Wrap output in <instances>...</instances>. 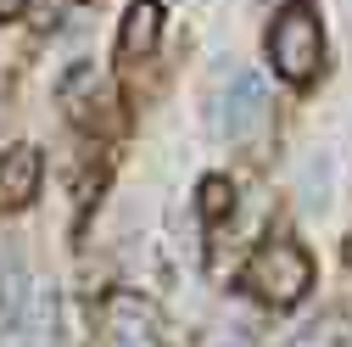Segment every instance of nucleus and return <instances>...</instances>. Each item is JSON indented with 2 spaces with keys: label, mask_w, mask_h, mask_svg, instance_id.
Masks as SVG:
<instances>
[{
  "label": "nucleus",
  "mask_w": 352,
  "mask_h": 347,
  "mask_svg": "<svg viewBox=\"0 0 352 347\" xmlns=\"http://www.w3.org/2000/svg\"><path fill=\"white\" fill-rule=\"evenodd\" d=\"M269 62H274V73L291 78V84H307V78L319 73V62H324V34H319L314 6L291 0V6L274 17V28H269Z\"/></svg>",
  "instance_id": "f257e3e1"
},
{
  "label": "nucleus",
  "mask_w": 352,
  "mask_h": 347,
  "mask_svg": "<svg viewBox=\"0 0 352 347\" xmlns=\"http://www.w3.org/2000/svg\"><path fill=\"white\" fill-rule=\"evenodd\" d=\"M246 286L263 297V302H274V308H291V302H302V291L314 286V264H307V252L296 241H263L257 257L246 264Z\"/></svg>",
  "instance_id": "f03ea898"
},
{
  "label": "nucleus",
  "mask_w": 352,
  "mask_h": 347,
  "mask_svg": "<svg viewBox=\"0 0 352 347\" xmlns=\"http://www.w3.org/2000/svg\"><path fill=\"white\" fill-rule=\"evenodd\" d=\"M62 107L78 129H101V135H112V129L123 123L118 118V96H112V84L96 73V67H73L67 84H62Z\"/></svg>",
  "instance_id": "7ed1b4c3"
},
{
  "label": "nucleus",
  "mask_w": 352,
  "mask_h": 347,
  "mask_svg": "<svg viewBox=\"0 0 352 347\" xmlns=\"http://www.w3.org/2000/svg\"><path fill=\"white\" fill-rule=\"evenodd\" d=\"M34 196H39V151L6 146V157H0V213H17Z\"/></svg>",
  "instance_id": "20e7f679"
},
{
  "label": "nucleus",
  "mask_w": 352,
  "mask_h": 347,
  "mask_svg": "<svg viewBox=\"0 0 352 347\" xmlns=\"http://www.w3.org/2000/svg\"><path fill=\"white\" fill-rule=\"evenodd\" d=\"M157 34H162V12H157V0H135V6L123 12L118 56H123V62H140V56L157 45Z\"/></svg>",
  "instance_id": "39448f33"
},
{
  "label": "nucleus",
  "mask_w": 352,
  "mask_h": 347,
  "mask_svg": "<svg viewBox=\"0 0 352 347\" xmlns=\"http://www.w3.org/2000/svg\"><path fill=\"white\" fill-rule=\"evenodd\" d=\"M257 118H263V84H257V73H235V90H230V135L252 129Z\"/></svg>",
  "instance_id": "423d86ee"
},
{
  "label": "nucleus",
  "mask_w": 352,
  "mask_h": 347,
  "mask_svg": "<svg viewBox=\"0 0 352 347\" xmlns=\"http://www.w3.org/2000/svg\"><path fill=\"white\" fill-rule=\"evenodd\" d=\"M17 308H23V252L12 241H0V319L12 325Z\"/></svg>",
  "instance_id": "0eeeda50"
},
{
  "label": "nucleus",
  "mask_w": 352,
  "mask_h": 347,
  "mask_svg": "<svg viewBox=\"0 0 352 347\" xmlns=\"http://www.w3.org/2000/svg\"><path fill=\"white\" fill-rule=\"evenodd\" d=\"M230 202H235L230 180H207V185H201V219H207V224H218V219L230 213Z\"/></svg>",
  "instance_id": "6e6552de"
},
{
  "label": "nucleus",
  "mask_w": 352,
  "mask_h": 347,
  "mask_svg": "<svg viewBox=\"0 0 352 347\" xmlns=\"http://www.w3.org/2000/svg\"><path fill=\"white\" fill-rule=\"evenodd\" d=\"M23 12V0H0V23H6V17H17Z\"/></svg>",
  "instance_id": "1a4fd4ad"
},
{
  "label": "nucleus",
  "mask_w": 352,
  "mask_h": 347,
  "mask_svg": "<svg viewBox=\"0 0 352 347\" xmlns=\"http://www.w3.org/2000/svg\"><path fill=\"white\" fill-rule=\"evenodd\" d=\"M346 264H352V241H346Z\"/></svg>",
  "instance_id": "9d476101"
}]
</instances>
